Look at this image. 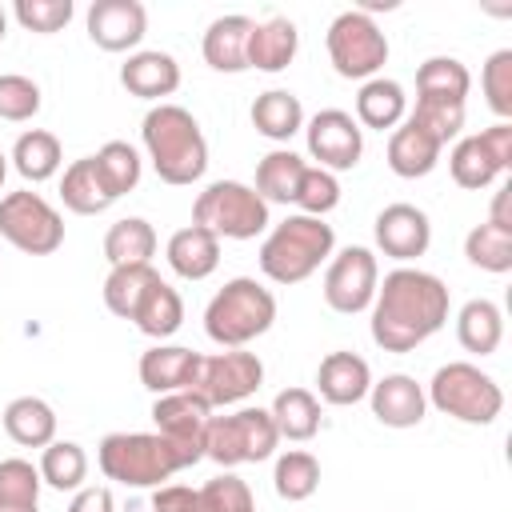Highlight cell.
<instances>
[{
  "label": "cell",
  "instance_id": "obj_1",
  "mask_svg": "<svg viewBox=\"0 0 512 512\" xmlns=\"http://www.w3.org/2000/svg\"><path fill=\"white\" fill-rule=\"evenodd\" d=\"M448 320V288L424 268H396L372 296V340L384 352H412Z\"/></svg>",
  "mask_w": 512,
  "mask_h": 512
},
{
  "label": "cell",
  "instance_id": "obj_2",
  "mask_svg": "<svg viewBox=\"0 0 512 512\" xmlns=\"http://www.w3.org/2000/svg\"><path fill=\"white\" fill-rule=\"evenodd\" d=\"M140 140L164 184H196L208 168V140L196 116L180 104H156L140 124Z\"/></svg>",
  "mask_w": 512,
  "mask_h": 512
},
{
  "label": "cell",
  "instance_id": "obj_3",
  "mask_svg": "<svg viewBox=\"0 0 512 512\" xmlns=\"http://www.w3.org/2000/svg\"><path fill=\"white\" fill-rule=\"evenodd\" d=\"M336 248V232L332 224H324L320 216H288L280 220L264 244H260V272L276 284H300L308 280Z\"/></svg>",
  "mask_w": 512,
  "mask_h": 512
},
{
  "label": "cell",
  "instance_id": "obj_4",
  "mask_svg": "<svg viewBox=\"0 0 512 512\" xmlns=\"http://www.w3.org/2000/svg\"><path fill=\"white\" fill-rule=\"evenodd\" d=\"M276 320V296L252 276L228 280L204 308V332L220 348H244L264 336Z\"/></svg>",
  "mask_w": 512,
  "mask_h": 512
},
{
  "label": "cell",
  "instance_id": "obj_5",
  "mask_svg": "<svg viewBox=\"0 0 512 512\" xmlns=\"http://www.w3.org/2000/svg\"><path fill=\"white\" fill-rule=\"evenodd\" d=\"M100 472L124 488H160L184 464L160 432H108L96 448Z\"/></svg>",
  "mask_w": 512,
  "mask_h": 512
},
{
  "label": "cell",
  "instance_id": "obj_6",
  "mask_svg": "<svg viewBox=\"0 0 512 512\" xmlns=\"http://www.w3.org/2000/svg\"><path fill=\"white\" fill-rule=\"evenodd\" d=\"M192 224L208 228L216 240H256L268 228V204L240 180H216L196 196Z\"/></svg>",
  "mask_w": 512,
  "mask_h": 512
},
{
  "label": "cell",
  "instance_id": "obj_7",
  "mask_svg": "<svg viewBox=\"0 0 512 512\" xmlns=\"http://www.w3.org/2000/svg\"><path fill=\"white\" fill-rule=\"evenodd\" d=\"M428 400L444 416H456L464 424H492L504 408L500 384L468 360H452V364L436 368V376L428 384Z\"/></svg>",
  "mask_w": 512,
  "mask_h": 512
},
{
  "label": "cell",
  "instance_id": "obj_8",
  "mask_svg": "<svg viewBox=\"0 0 512 512\" xmlns=\"http://www.w3.org/2000/svg\"><path fill=\"white\" fill-rule=\"evenodd\" d=\"M280 432L264 408H240L232 416H212L204 428V456L220 468L260 464L276 452Z\"/></svg>",
  "mask_w": 512,
  "mask_h": 512
},
{
  "label": "cell",
  "instance_id": "obj_9",
  "mask_svg": "<svg viewBox=\"0 0 512 512\" xmlns=\"http://www.w3.org/2000/svg\"><path fill=\"white\" fill-rule=\"evenodd\" d=\"M328 60L336 68V76L344 80H372L384 60H388V40L384 32L376 28V20L360 8H348L340 12L332 24H328Z\"/></svg>",
  "mask_w": 512,
  "mask_h": 512
},
{
  "label": "cell",
  "instance_id": "obj_10",
  "mask_svg": "<svg viewBox=\"0 0 512 512\" xmlns=\"http://www.w3.org/2000/svg\"><path fill=\"white\" fill-rule=\"evenodd\" d=\"M0 236L28 256H52L64 244V220L40 192L24 188L0 200Z\"/></svg>",
  "mask_w": 512,
  "mask_h": 512
},
{
  "label": "cell",
  "instance_id": "obj_11",
  "mask_svg": "<svg viewBox=\"0 0 512 512\" xmlns=\"http://www.w3.org/2000/svg\"><path fill=\"white\" fill-rule=\"evenodd\" d=\"M264 380V364L256 352H216V356H200L196 364V376H192V388L208 408H220V404H240L248 400Z\"/></svg>",
  "mask_w": 512,
  "mask_h": 512
},
{
  "label": "cell",
  "instance_id": "obj_12",
  "mask_svg": "<svg viewBox=\"0 0 512 512\" xmlns=\"http://www.w3.org/2000/svg\"><path fill=\"white\" fill-rule=\"evenodd\" d=\"M152 420H156V432L176 448V456H180L184 468H192L196 460H204V428L212 420V408L196 392L156 396Z\"/></svg>",
  "mask_w": 512,
  "mask_h": 512
},
{
  "label": "cell",
  "instance_id": "obj_13",
  "mask_svg": "<svg viewBox=\"0 0 512 512\" xmlns=\"http://www.w3.org/2000/svg\"><path fill=\"white\" fill-rule=\"evenodd\" d=\"M376 284H380V264L368 248H344L340 256H332L328 272H324V300L332 312H344V316H356L364 308H372V296H376Z\"/></svg>",
  "mask_w": 512,
  "mask_h": 512
},
{
  "label": "cell",
  "instance_id": "obj_14",
  "mask_svg": "<svg viewBox=\"0 0 512 512\" xmlns=\"http://www.w3.org/2000/svg\"><path fill=\"white\" fill-rule=\"evenodd\" d=\"M304 136H308V152L320 160L316 168H324V172H348L364 156V128L340 108L316 112L308 120Z\"/></svg>",
  "mask_w": 512,
  "mask_h": 512
},
{
  "label": "cell",
  "instance_id": "obj_15",
  "mask_svg": "<svg viewBox=\"0 0 512 512\" xmlns=\"http://www.w3.org/2000/svg\"><path fill=\"white\" fill-rule=\"evenodd\" d=\"M148 12L140 0H96L88 8V36L104 52H128L144 40Z\"/></svg>",
  "mask_w": 512,
  "mask_h": 512
},
{
  "label": "cell",
  "instance_id": "obj_16",
  "mask_svg": "<svg viewBox=\"0 0 512 512\" xmlns=\"http://www.w3.org/2000/svg\"><path fill=\"white\" fill-rule=\"evenodd\" d=\"M376 244L392 260H416L432 244V224L416 204H388L376 216Z\"/></svg>",
  "mask_w": 512,
  "mask_h": 512
},
{
  "label": "cell",
  "instance_id": "obj_17",
  "mask_svg": "<svg viewBox=\"0 0 512 512\" xmlns=\"http://www.w3.org/2000/svg\"><path fill=\"white\" fill-rule=\"evenodd\" d=\"M368 396H372V416L384 428H416L424 420V408H428L424 388L404 372H392V376L376 380L368 388Z\"/></svg>",
  "mask_w": 512,
  "mask_h": 512
},
{
  "label": "cell",
  "instance_id": "obj_18",
  "mask_svg": "<svg viewBox=\"0 0 512 512\" xmlns=\"http://www.w3.org/2000/svg\"><path fill=\"white\" fill-rule=\"evenodd\" d=\"M316 388H320V400H328L336 408H348V404L368 396L372 368L356 352H328L320 360V368H316Z\"/></svg>",
  "mask_w": 512,
  "mask_h": 512
},
{
  "label": "cell",
  "instance_id": "obj_19",
  "mask_svg": "<svg viewBox=\"0 0 512 512\" xmlns=\"http://www.w3.org/2000/svg\"><path fill=\"white\" fill-rule=\"evenodd\" d=\"M196 364H200V352L180 348V344H156L140 356V384L156 396L188 392L192 376H196Z\"/></svg>",
  "mask_w": 512,
  "mask_h": 512
},
{
  "label": "cell",
  "instance_id": "obj_20",
  "mask_svg": "<svg viewBox=\"0 0 512 512\" xmlns=\"http://www.w3.org/2000/svg\"><path fill=\"white\" fill-rule=\"evenodd\" d=\"M120 84L140 96V100H164L180 88V64L176 56L152 48V52H132L124 64H120Z\"/></svg>",
  "mask_w": 512,
  "mask_h": 512
},
{
  "label": "cell",
  "instance_id": "obj_21",
  "mask_svg": "<svg viewBox=\"0 0 512 512\" xmlns=\"http://www.w3.org/2000/svg\"><path fill=\"white\" fill-rule=\"evenodd\" d=\"M252 28H256V20H248L240 12L212 20L208 32H204V44H200L208 68H216V72H244L248 68V36H252Z\"/></svg>",
  "mask_w": 512,
  "mask_h": 512
},
{
  "label": "cell",
  "instance_id": "obj_22",
  "mask_svg": "<svg viewBox=\"0 0 512 512\" xmlns=\"http://www.w3.org/2000/svg\"><path fill=\"white\" fill-rule=\"evenodd\" d=\"M296 48H300V32L288 16H272L264 24L252 28L248 36V68H260V72H284L292 60H296Z\"/></svg>",
  "mask_w": 512,
  "mask_h": 512
},
{
  "label": "cell",
  "instance_id": "obj_23",
  "mask_svg": "<svg viewBox=\"0 0 512 512\" xmlns=\"http://www.w3.org/2000/svg\"><path fill=\"white\" fill-rule=\"evenodd\" d=\"M168 264L184 280H208L216 272V264H220V240L208 228L188 224V228L172 232V240H168Z\"/></svg>",
  "mask_w": 512,
  "mask_h": 512
},
{
  "label": "cell",
  "instance_id": "obj_24",
  "mask_svg": "<svg viewBox=\"0 0 512 512\" xmlns=\"http://www.w3.org/2000/svg\"><path fill=\"white\" fill-rule=\"evenodd\" d=\"M440 152H444V148H440L420 124H412V120H404V124L388 136V168H392L396 176H404V180L428 176V172L436 168Z\"/></svg>",
  "mask_w": 512,
  "mask_h": 512
},
{
  "label": "cell",
  "instance_id": "obj_25",
  "mask_svg": "<svg viewBox=\"0 0 512 512\" xmlns=\"http://www.w3.org/2000/svg\"><path fill=\"white\" fill-rule=\"evenodd\" d=\"M4 432L20 448H48L56 440V412L40 396H16L4 408Z\"/></svg>",
  "mask_w": 512,
  "mask_h": 512
},
{
  "label": "cell",
  "instance_id": "obj_26",
  "mask_svg": "<svg viewBox=\"0 0 512 512\" xmlns=\"http://www.w3.org/2000/svg\"><path fill=\"white\" fill-rule=\"evenodd\" d=\"M60 200H64V208H68V212H76V216H96V212H104L116 196L108 192V184H104V176H100L96 160H92V156H84V160H76V164H68V168H64Z\"/></svg>",
  "mask_w": 512,
  "mask_h": 512
},
{
  "label": "cell",
  "instance_id": "obj_27",
  "mask_svg": "<svg viewBox=\"0 0 512 512\" xmlns=\"http://www.w3.org/2000/svg\"><path fill=\"white\" fill-rule=\"evenodd\" d=\"M456 340L464 352H476V356H492L504 340V316L492 300H468L456 316Z\"/></svg>",
  "mask_w": 512,
  "mask_h": 512
},
{
  "label": "cell",
  "instance_id": "obj_28",
  "mask_svg": "<svg viewBox=\"0 0 512 512\" xmlns=\"http://www.w3.org/2000/svg\"><path fill=\"white\" fill-rule=\"evenodd\" d=\"M252 128L268 140H292L304 128V104L300 96H292L288 88H272L260 92L252 104Z\"/></svg>",
  "mask_w": 512,
  "mask_h": 512
},
{
  "label": "cell",
  "instance_id": "obj_29",
  "mask_svg": "<svg viewBox=\"0 0 512 512\" xmlns=\"http://www.w3.org/2000/svg\"><path fill=\"white\" fill-rule=\"evenodd\" d=\"M404 108H408V96L396 80H384V76H372L364 80V88L356 92V116L364 128H396L404 120Z\"/></svg>",
  "mask_w": 512,
  "mask_h": 512
},
{
  "label": "cell",
  "instance_id": "obj_30",
  "mask_svg": "<svg viewBox=\"0 0 512 512\" xmlns=\"http://www.w3.org/2000/svg\"><path fill=\"white\" fill-rule=\"evenodd\" d=\"M304 168H308V164H304L292 148L268 152V156L256 164V196H260L264 204H292Z\"/></svg>",
  "mask_w": 512,
  "mask_h": 512
},
{
  "label": "cell",
  "instance_id": "obj_31",
  "mask_svg": "<svg viewBox=\"0 0 512 512\" xmlns=\"http://www.w3.org/2000/svg\"><path fill=\"white\" fill-rule=\"evenodd\" d=\"M268 416L284 440L300 444V440H312L320 428V400L308 388H284V392H276Z\"/></svg>",
  "mask_w": 512,
  "mask_h": 512
},
{
  "label": "cell",
  "instance_id": "obj_32",
  "mask_svg": "<svg viewBox=\"0 0 512 512\" xmlns=\"http://www.w3.org/2000/svg\"><path fill=\"white\" fill-rule=\"evenodd\" d=\"M472 88V76L468 68L456 60V56H428L420 68H416V100H448V104H464Z\"/></svg>",
  "mask_w": 512,
  "mask_h": 512
},
{
  "label": "cell",
  "instance_id": "obj_33",
  "mask_svg": "<svg viewBox=\"0 0 512 512\" xmlns=\"http://www.w3.org/2000/svg\"><path fill=\"white\" fill-rule=\"evenodd\" d=\"M152 252H156V228L144 220V216H124L108 228L104 236V256L112 268H124V264H152Z\"/></svg>",
  "mask_w": 512,
  "mask_h": 512
},
{
  "label": "cell",
  "instance_id": "obj_34",
  "mask_svg": "<svg viewBox=\"0 0 512 512\" xmlns=\"http://www.w3.org/2000/svg\"><path fill=\"white\" fill-rule=\"evenodd\" d=\"M132 324H136L144 336H152V340L172 336V332L184 324V300H180V292H176L172 284L156 280V284L144 292V300L136 304Z\"/></svg>",
  "mask_w": 512,
  "mask_h": 512
},
{
  "label": "cell",
  "instance_id": "obj_35",
  "mask_svg": "<svg viewBox=\"0 0 512 512\" xmlns=\"http://www.w3.org/2000/svg\"><path fill=\"white\" fill-rule=\"evenodd\" d=\"M60 160H64L60 140H56L52 132H44V128H28V132L16 136V144H12V164H16V172H20L24 180H32V184L52 180V176L60 172Z\"/></svg>",
  "mask_w": 512,
  "mask_h": 512
},
{
  "label": "cell",
  "instance_id": "obj_36",
  "mask_svg": "<svg viewBox=\"0 0 512 512\" xmlns=\"http://www.w3.org/2000/svg\"><path fill=\"white\" fill-rule=\"evenodd\" d=\"M448 172H452V180H456L460 188L480 192V188H488L504 168H500L496 156L488 152L484 136H464V140L448 152Z\"/></svg>",
  "mask_w": 512,
  "mask_h": 512
},
{
  "label": "cell",
  "instance_id": "obj_37",
  "mask_svg": "<svg viewBox=\"0 0 512 512\" xmlns=\"http://www.w3.org/2000/svg\"><path fill=\"white\" fill-rule=\"evenodd\" d=\"M160 280V272L152 264H124V268H112L108 280H104V304L112 316L120 320H132L136 304L144 300V292Z\"/></svg>",
  "mask_w": 512,
  "mask_h": 512
},
{
  "label": "cell",
  "instance_id": "obj_38",
  "mask_svg": "<svg viewBox=\"0 0 512 512\" xmlns=\"http://www.w3.org/2000/svg\"><path fill=\"white\" fill-rule=\"evenodd\" d=\"M88 476V456L76 440H52L40 456V480L56 492H76Z\"/></svg>",
  "mask_w": 512,
  "mask_h": 512
},
{
  "label": "cell",
  "instance_id": "obj_39",
  "mask_svg": "<svg viewBox=\"0 0 512 512\" xmlns=\"http://www.w3.org/2000/svg\"><path fill=\"white\" fill-rule=\"evenodd\" d=\"M272 484H276V496L280 500H308L316 488H320V460L312 452H284L276 460V472H272Z\"/></svg>",
  "mask_w": 512,
  "mask_h": 512
},
{
  "label": "cell",
  "instance_id": "obj_40",
  "mask_svg": "<svg viewBox=\"0 0 512 512\" xmlns=\"http://www.w3.org/2000/svg\"><path fill=\"white\" fill-rule=\"evenodd\" d=\"M92 160H96V168H100V176L116 200L140 184V156L128 140H108Z\"/></svg>",
  "mask_w": 512,
  "mask_h": 512
},
{
  "label": "cell",
  "instance_id": "obj_41",
  "mask_svg": "<svg viewBox=\"0 0 512 512\" xmlns=\"http://www.w3.org/2000/svg\"><path fill=\"white\" fill-rule=\"evenodd\" d=\"M464 256L484 268V272H508L512 268V232L504 228H492L488 220L476 224L468 236H464Z\"/></svg>",
  "mask_w": 512,
  "mask_h": 512
},
{
  "label": "cell",
  "instance_id": "obj_42",
  "mask_svg": "<svg viewBox=\"0 0 512 512\" xmlns=\"http://www.w3.org/2000/svg\"><path fill=\"white\" fill-rule=\"evenodd\" d=\"M192 512H256V500H252V488L224 472L216 480H208L204 488H196V508Z\"/></svg>",
  "mask_w": 512,
  "mask_h": 512
},
{
  "label": "cell",
  "instance_id": "obj_43",
  "mask_svg": "<svg viewBox=\"0 0 512 512\" xmlns=\"http://www.w3.org/2000/svg\"><path fill=\"white\" fill-rule=\"evenodd\" d=\"M480 88H484L488 108L500 120H508L512 116V48H500L488 56V64L480 72Z\"/></svg>",
  "mask_w": 512,
  "mask_h": 512
},
{
  "label": "cell",
  "instance_id": "obj_44",
  "mask_svg": "<svg viewBox=\"0 0 512 512\" xmlns=\"http://www.w3.org/2000/svg\"><path fill=\"white\" fill-rule=\"evenodd\" d=\"M292 204H300L304 216H320V220H324V216L340 204V180H336L332 172H324V168H304Z\"/></svg>",
  "mask_w": 512,
  "mask_h": 512
},
{
  "label": "cell",
  "instance_id": "obj_45",
  "mask_svg": "<svg viewBox=\"0 0 512 512\" xmlns=\"http://www.w3.org/2000/svg\"><path fill=\"white\" fill-rule=\"evenodd\" d=\"M36 112H40V88H36V80H28L20 72H4L0 76V120L24 124Z\"/></svg>",
  "mask_w": 512,
  "mask_h": 512
},
{
  "label": "cell",
  "instance_id": "obj_46",
  "mask_svg": "<svg viewBox=\"0 0 512 512\" xmlns=\"http://www.w3.org/2000/svg\"><path fill=\"white\" fill-rule=\"evenodd\" d=\"M412 124H420L440 148L464 128V104H448V100H416V112L408 116Z\"/></svg>",
  "mask_w": 512,
  "mask_h": 512
},
{
  "label": "cell",
  "instance_id": "obj_47",
  "mask_svg": "<svg viewBox=\"0 0 512 512\" xmlns=\"http://www.w3.org/2000/svg\"><path fill=\"white\" fill-rule=\"evenodd\" d=\"M40 468H32L28 460L12 456L0 460V500L4 504H36L40 500Z\"/></svg>",
  "mask_w": 512,
  "mask_h": 512
},
{
  "label": "cell",
  "instance_id": "obj_48",
  "mask_svg": "<svg viewBox=\"0 0 512 512\" xmlns=\"http://www.w3.org/2000/svg\"><path fill=\"white\" fill-rule=\"evenodd\" d=\"M12 12L28 32L52 36L72 20V0H16Z\"/></svg>",
  "mask_w": 512,
  "mask_h": 512
},
{
  "label": "cell",
  "instance_id": "obj_49",
  "mask_svg": "<svg viewBox=\"0 0 512 512\" xmlns=\"http://www.w3.org/2000/svg\"><path fill=\"white\" fill-rule=\"evenodd\" d=\"M196 508V488L184 484H160L152 492V512H192Z\"/></svg>",
  "mask_w": 512,
  "mask_h": 512
},
{
  "label": "cell",
  "instance_id": "obj_50",
  "mask_svg": "<svg viewBox=\"0 0 512 512\" xmlns=\"http://www.w3.org/2000/svg\"><path fill=\"white\" fill-rule=\"evenodd\" d=\"M68 512H116V504H112L108 488H80L76 500L68 504Z\"/></svg>",
  "mask_w": 512,
  "mask_h": 512
},
{
  "label": "cell",
  "instance_id": "obj_51",
  "mask_svg": "<svg viewBox=\"0 0 512 512\" xmlns=\"http://www.w3.org/2000/svg\"><path fill=\"white\" fill-rule=\"evenodd\" d=\"M508 200H512V184H500V188H496V196H492V216H488V224H492V228H504V232H512Z\"/></svg>",
  "mask_w": 512,
  "mask_h": 512
},
{
  "label": "cell",
  "instance_id": "obj_52",
  "mask_svg": "<svg viewBox=\"0 0 512 512\" xmlns=\"http://www.w3.org/2000/svg\"><path fill=\"white\" fill-rule=\"evenodd\" d=\"M0 512H40V508L36 504H4L0 500Z\"/></svg>",
  "mask_w": 512,
  "mask_h": 512
},
{
  "label": "cell",
  "instance_id": "obj_53",
  "mask_svg": "<svg viewBox=\"0 0 512 512\" xmlns=\"http://www.w3.org/2000/svg\"><path fill=\"white\" fill-rule=\"evenodd\" d=\"M4 176H8V156L0 152V188H4Z\"/></svg>",
  "mask_w": 512,
  "mask_h": 512
},
{
  "label": "cell",
  "instance_id": "obj_54",
  "mask_svg": "<svg viewBox=\"0 0 512 512\" xmlns=\"http://www.w3.org/2000/svg\"><path fill=\"white\" fill-rule=\"evenodd\" d=\"M4 28H8V20H4V8H0V40H4Z\"/></svg>",
  "mask_w": 512,
  "mask_h": 512
}]
</instances>
